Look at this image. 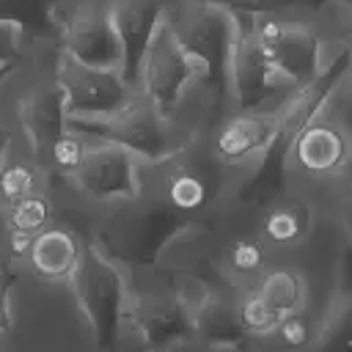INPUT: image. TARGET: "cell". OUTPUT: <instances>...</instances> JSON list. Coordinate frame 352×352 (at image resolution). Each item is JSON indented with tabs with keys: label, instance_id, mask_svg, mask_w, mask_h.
Wrapping results in <instances>:
<instances>
[{
	"label": "cell",
	"instance_id": "cell-15",
	"mask_svg": "<svg viewBox=\"0 0 352 352\" xmlns=\"http://www.w3.org/2000/svg\"><path fill=\"white\" fill-rule=\"evenodd\" d=\"M349 138L346 132L322 113V107L294 132L286 154V179L289 170H300L308 176H330L344 168L349 160Z\"/></svg>",
	"mask_w": 352,
	"mask_h": 352
},
{
	"label": "cell",
	"instance_id": "cell-35",
	"mask_svg": "<svg viewBox=\"0 0 352 352\" xmlns=\"http://www.w3.org/2000/svg\"><path fill=\"white\" fill-rule=\"evenodd\" d=\"M346 50H349V52H352V30H349V33H346Z\"/></svg>",
	"mask_w": 352,
	"mask_h": 352
},
{
	"label": "cell",
	"instance_id": "cell-19",
	"mask_svg": "<svg viewBox=\"0 0 352 352\" xmlns=\"http://www.w3.org/2000/svg\"><path fill=\"white\" fill-rule=\"evenodd\" d=\"M256 228L267 245V253L297 250L314 234V209L311 204L294 198L292 190H286L256 212Z\"/></svg>",
	"mask_w": 352,
	"mask_h": 352
},
{
	"label": "cell",
	"instance_id": "cell-31",
	"mask_svg": "<svg viewBox=\"0 0 352 352\" xmlns=\"http://www.w3.org/2000/svg\"><path fill=\"white\" fill-rule=\"evenodd\" d=\"M8 275H11V267L0 261V327H11L8 324Z\"/></svg>",
	"mask_w": 352,
	"mask_h": 352
},
{
	"label": "cell",
	"instance_id": "cell-21",
	"mask_svg": "<svg viewBox=\"0 0 352 352\" xmlns=\"http://www.w3.org/2000/svg\"><path fill=\"white\" fill-rule=\"evenodd\" d=\"M248 286H253L258 292L264 305L278 319H283L286 314H294V311H305V305H308V283L289 264H272L270 261L261 270V275Z\"/></svg>",
	"mask_w": 352,
	"mask_h": 352
},
{
	"label": "cell",
	"instance_id": "cell-6",
	"mask_svg": "<svg viewBox=\"0 0 352 352\" xmlns=\"http://www.w3.org/2000/svg\"><path fill=\"white\" fill-rule=\"evenodd\" d=\"M280 132L278 110H242L226 107L192 143L234 179V187L258 165ZM234 192V190H231Z\"/></svg>",
	"mask_w": 352,
	"mask_h": 352
},
{
	"label": "cell",
	"instance_id": "cell-36",
	"mask_svg": "<svg viewBox=\"0 0 352 352\" xmlns=\"http://www.w3.org/2000/svg\"><path fill=\"white\" fill-rule=\"evenodd\" d=\"M333 3H341V6H346V8H352V0H333Z\"/></svg>",
	"mask_w": 352,
	"mask_h": 352
},
{
	"label": "cell",
	"instance_id": "cell-3",
	"mask_svg": "<svg viewBox=\"0 0 352 352\" xmlns=\"http://www.w3.org/2000/svg\"><path fill=\"white\" fill-rule=\"evenodd\" d=\"M192 220L170 209L151 187L110 204H88V239L124 267L157 264Z\"/></svg>",
	"mask_w": 352,
	"mask_h": 352
},
{
	"label": "cell",
	"instance_id": "cell-38",
	"mask_svg": "<svg viewBox=\"0 0 352 352\" xmlns=\"http://www.w3.org/2000/svg\"><path fill=\"white\" fill-rule=\"evenodd\" d=\"M6 69H8V66H6ZM6 69H0V74H3V72H6Z\"/></svg>",
	"mask_w": 352,
	"mask_h": 352
},
{
	"label": "cell",
	"instance_id": "cell-4",
	"mask_svg": "<svg viewBox=\"0 0 352 352\" xmlns=\"http://www.w3.org/2000/svg\"><path fill=\"white\" fill-rule=\"evenodd\" d=\"M69 126L91 138L118 143L146 162L168 160L192 143L190 132H184L170 116H165L140 88H132V94L104 116H69Z\"/></svg>",
	"mask_w": 352,
	"mask_h": 352
},
{
	"label": "cell",
	"instance_id": "cell-20",
	"mask_svg": "<svg viewBox=\"0 0 352 352\" xmlns=\"http://www.w3.org/2000/svg\"><path fill=\"white\" fill-rule=\"evenodd\" d=\"M55 176L41 162L36 146L28 138L11 135L6 160L0 165V212L14 206L16 201L52 190Z\"/></svg>",
	"mask_w": 352,
	"mask_h": 352
},
{
	"label": "cell",
	"instance_id": "cell-9",
	"mask_svg": "<svg viewBox=\"0 0 352 352\" xmlns=\"http://www.w3.org/2000/svg\"><path fill=\"white\" fill-rule=\"evenodd\" d=\"M195 82H206L204 69L182 47V41L176 38L168 16L162 14L160 25L154 28V33H151V38H148V44L140 55L138 88L146 91L165 116H173V110L182 104L184 94Z\"/></svg>",
	"mask_w": 352,
	"mask_h": 352
},
{
	"label": "cell",
	"instance_id": "cell-26",
	"mask_svg": "<svg viewBox=\"0 0 352 352\" xmlns=\"http://www.w3.org/2000/svg\"><path fill=\"white\" fill-rule=\"evenodd\" d=\"M316 330L319 327H314V322H311V316L305 311H294V314H286L283 319H278L275 330L267 338H275L283 346H308V344H314ZM264 341H258V344H264Z\"/></svg>",
	"mask_w": 352,
	"mask_h": 352
},
{
	"label": "cell",
	"instance_id": "cell-23",
	"mask_svg": "<svg viewBox=\"0 0 352 352\" xmlns=\"http://www.w3.org/2000/svg\"><path fill=\"white\" fill-rule=\"evenodd\" d=\"M88 135L85 132H77L72 126H66L58 138H52L41 151V162L50 168V173L55 179H72V173L80 168L82 157H85V148H88Z\"/></svg>",
	"mask_w": 352,
	"mask_h": 352
},
{
	"label": "cell",
	"instance_id": "cell-32",
	"mask_svg": "<svg viewBox=\"0 0 352 352\" xmlns=\"http://www.w3.org/2000/svg\"><path fill=\"white\" fill-rule=\"evenodd\" d=\"M0 352H16V344H14L11 327H0Z\"/></svg>",
	"mask_w": 352,
	"mask_h": 352
},
{
	"label": "cell",
	"instance_id": "cell-8",
	"mask_svg": "<svg viewBox=\"0 0 352 352\" xmlns=\"http://www.w3.org/2000/svg\"><path fill=\"white\" fill-rule=\"evenodd\" d=\"M162 275H165V280L160 286H148V283H138L126 272L129 302H126V319H124V330L118 338V349L129 333L138 338V346H143V349L195 346L192 314L170 289V278H168L165 267H162Z\"/></svg>",
	"mask_w": 352,
	"mask_h": 352
},
{
	"label": "cell",
	"instance_id": "cell-10",
	"mask_svg": "<svg viewBox=\"0 0 352 352\" xmlns=\"http://www.w3.org/2000/svg\"><path fill=\"white\" fill-rule=\"evenodd\" d=\"M272 63V69L286 77L294 88L311 82L322 69V41L319 36L289 14H239Z\"/></svg>",
	"mask_w": 352,
	"mask_h": 352
},
{
	"label": "cell",
	"instance_id": "cell-30",
	"mask_svg": "<svg viewBox=\"0 0 352 352\" xmlns=\"http://www.w3.org/2000/svg\"><path fill=\"white\" fill-rule=\"evenodd\" d=\"M338 294L352 297V239L344 245L338 256Z\"/></svg>",
	"mask_w": 352,
	"mask_h": 352
},
{
	"label": "cell",
	"instance_id": "cell-17",
	"mask_svg": "<svg viewBox=\"0 0 352 352\" xmlns=\"http://www.w3.org/2000/svg\"><path fill=\"white\" fill-rule=\"evenodd\" d=\"M192 327H195V346H206V349L253 346V338L239 319L236 289L231 286H212V292L192 314Z\"/></svg>",
	"mask_w": 352,
	"mask_h": 352
},
{
	"label": "cell",
	"instance_id": "cell-27",
	"mask_svg": "<svg viewBox=\"0 0 352 352\" xmlns=\"http://www.w3.org/2000/svg\"><path fill=\"white\" fill-rule=\"evenodd\" d=\"M236 14H289L294 16L300 8L314 6V0H212Z\"/></svg>",
	"mask_w": 352,
	"mask_h": 352
},
{
	"label": "cell",
	"instance_id": "cell-14",
	"mask_svg": "<svg viewBox=\"0 0 352 352\" xmlns=\"http://www.w3.org/2000/svg\"><path fill=\"white\" fill-rule=\"evenodd\" d=\"M58 82L63 88L69 116L77 118L116 110L135 88L118 66H91L66 52L58 55Z\"/></svg>",
	"mask_w": 352,
	"mask_h": 352
},
{
	"label": "cell",
	"instance_id": "cell-18",
	"mask_svg": "<svg viewBox=\"0 0 352 352\" xmlns=\"http://www.w3.org/2000/svg\"><path fill=\"white\" fill-rule=\"evenodd\" d=\"M170 0H107L116 33L121 38V50H124V77L138 88V66H140V55L154 33V28L160 25L165 8Z\"/></svg>",
	"mask_w": 352,
	"mask_h": 352
},
{
	"label": "cell",
	"instance_id": "cell-34",
	"mask_svg": "<svg viewBox=\"0 0 352 352\" xmlns=\"http://www.w3.org/2000/svg\"><path fill=\"white\" fill-rule=\"evenodd\" d=\"M8 143H11V132L0 124V165H3V160H6V151H8Z\"/></svg>",
	"mask_w": 352,
	"mask_h": 352
},
{
	"label": "cell",
	"instance_id": "cell-1",
	"mask_svg": "<svg viewBox=\"0 0 352 352\" xmlns=\"http://www.w3.org/2000/svg\"><path fill=\"white\" fill-rule=\"evenodd\" d=\"M58 55L55 41L33 36L22 58L0 74V124L16 138H28L36 151L69 126Z\"/></svg>",
	"mask_w": 352,
	"mask_h": 352
},
{
	"label": "cell",
	"instance_id": "cell-25",
	"mask_svg": "<svg viewBox=\"0 0 352 352\" xmlns=\"http://www.w3.org/2000/svg\"><path fill=\"white\" fill-rule=\"evenodd\" d=\"M314 344L352 352V297L349 294H336V300L324 314V322L316 330Z\"/></svg>",
	"mask_w": 352,
	"mask_h": 352
},
{
	"label": "cell",
	"instance_id": "cell-33",
	"mask_svg": "<svg viewBox=\"0 0 352 352\" xmlns=\"http://www.w3.org/2000/svg\"><path fill=\"white\" fill-rule=\"evenodd\" d=\"M6 245H8V226H6V217L0 212V261H6Z\"/></svg>",
	"mask_w": 352,
	"mask_h": 352
},
{
	"label": "cell",
	"instance_id": "cell-5",
	"mask_svg": "<svg viewBox=\"0 0 352 352\" xmlns=\"http://www.w3.org/2000/svg\"><path fill=\"white\" fill-rule=\"evenodd\" d=\"M165 16L182 47L201 63L206 82L228 94V69L239 16L212 0H170Z\"/></svg>",
	"mask_w": 352,
	"mask_h": 352
},
{
	"label": "cell",
	"instance_id": "cell-13",
	"mask_svg": "<svg viewBox=\"0 0 352 352\" xmlns=\"http://www.w3.org/2000/svg\"><path fill=\"white\" fill-rule=\"evenodd\" d=\"M69 182L88 204L96 206L129 198L140 190V160L118 143L91 138L85 157Z\"/></svg>",
	"mask_w": 352,
	"mask_h": 352
},
{
	"label": "cell",
	"instance_id": "cell-16",
	"mask_svg": "<svg viewBox=\"0 0 352 352\" xmlns=\"http://www.w3.org/2000/svg\"><path fill=\"white\" fill-rule=\"evenodd\" d=\"M85 242L88 236L77 226L55 220L30 236L25 256L16 264L47 280H69L82 258Z\"/></svg>",
	"mask_w": 352,
	"mask_h": 352
},
{
	"label": "cell",
	"instance_id": "cell-12",
	"mask_svg": "<svg viewBox=\"0 0 352 352\" xmlns=\"http://www.w3.org/2000/svg\"><path fill=\"white\" fill-rule=\"evenodd\" d=\"M292 91L294 85L272 69V63L264 58V52L253 41L245 19L239 16L231 69H228V104L242 110H272Z\"/></svg>",
	"mask_w": 352,
	"mask_h": 352
},
{
	"label": "cell",
	"instance_id": "cell-29",
	"mask_svg": "<svg viewBox=\"0 0 352 352\" xmlns=\"http://www.w3.org/2000/svg\"><path fill=\"white\" fill-rule=\"evenodd\" d=\"M324 104H330V110H333V121L346 132V138L352 140V85H346V88H341V82L333 88V94L327 96V102Z\"/></svg>",
	"mask_w": 352,
	"mask_h": 352
},
{
	"label": "cell",
	"instance_id": "cell-22",
	"mask_svg": "<svg viewBox=\"0 0 352 352\" xmlns=\"http://www.w3.org/2000/svg\"><path fill=\"white\" fill-rule=\"evenodd\" d=\"M55 184V182H52ZM6 217V226L11 231H19V234H28L33 236L36 231H41L44 226L60 220V212H58V198L52 190L47 192H36V195H28L22 201H16L14 206H8L3 212Z\"/></svg>",
	"mask_w": 352,
	"mask_h": 352
},
{
	"label": "cell",
	"instance_id": "cell-2",
	"mask_svg": "<svg viewBox=\"0 0 352 352\" xmlns=\"http://www.w3.org/2000/svg\"><path fill=\"white\" fill-rule=\"evenodd\" d=\"M8 324L16 352L96 346L94 327L69 280H47L8 264Z\"/></svg>",
	"mask_w": 352,
	"mask_h": 352
},
{
	"label": "cell",
	"instance_id": "cell-24",
	"mask_svg": "<svg viewBox=\"0 0 352 352\" xmlns=\"http://www.w3.org/2000/svg\"><path fill=\"white\" fill-rule=\"evenodd\" d=\"M58 0H0V19L19 22L30 36L55 41Z\"/></svg>",
	"mask_w": 352,
	"mask_h": 352
},
{
	"label": "cell",
	"instance_id": "cell-28",
	"mask_svg": "<svg viewBox=\"0 0 352 352\" xmlns=\"http://www.w3.org/2000/svg\"><path fill=\"white\" fill-rule=\"evenodd\" d=\"M30 38L33 36L19 22L0 19V69H6L14 60H19L22 52L28 50V44H30Z\"/></svg>",
	"mask_w": 352,
	"mask_h": 352
},
{
	"label": "cell",
	"instance_id": "cell-37",
	"mask_svg": "<svg viewBox=\"0 0 352 352\" xmlns=\"http://www.w3.org/2000/svg\"><path fill=\"white\" fill-rule=\"evenodd\" d=\"M349 228H352V206H349Z\"/></svg>",
	"mask_w": 352,
	"mask_h": 352
},
{
	"label": "cell",
	"instance_id": "cell-11",
	"mask_svg": "<svg viewBox=\"0 0 352 352\" xmlns=\"http://www.w3.org/2000/svg\"><path fill=\"white\" fill-rule=\"evenodd\" d=\"M55 44L60 52L91 66H124V50L107 0H58Z\"/></svg>",
	"mask_w": 352,
	"mask_h": 352
},
{
	"label": "cell",
	"instance_id": "cell-7",
	"mask_svg": "<svg viewBox=\"0 0 352 352\" xmlns=\"http://www.w3.org/2000/svg\"><path fill=\"white\" fill-rule=\"evenodd\" d=\"M69 283L94 327L96 346L118 349V338L126 319V302H129V280L124 267L88 239L82 258L72 272Z\"/></svg>",
	"mask_w": 352,
	"mask_h": 352
}]
</instances>
